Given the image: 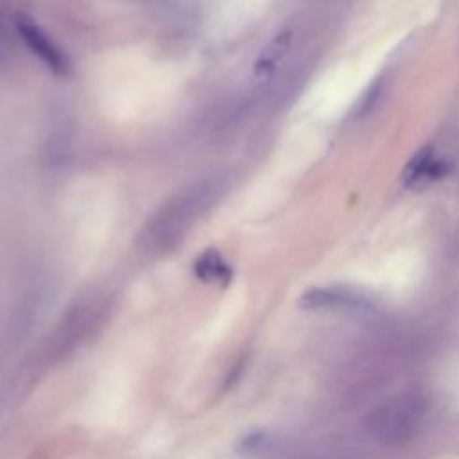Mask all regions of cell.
<instances>
[{"label": "cell", "instance_id": "7a4b0ae2", "mask_svg": "<svg viewBox=\"0 0 459 459\" xmlns=\"http://www.w3.org/2000/svg\"><path fill=\"white\" fill-rule=\"evenodd\" d=\"M215 195L217 185L213 181L197 183L195 186H190L188 190L176 195L161 208V212L149 226L151 240L160 247L174 244L176 238L183 235V231L190 226L192 219H195L206 206L213 203Z\"/></svg>", "mask_w": 459, "mask_h": 459}, {"label": "cell", "instance_id": "3957f363", "mask_svg": "<svg viewBox=\"0 0 459 459\" xmlns=\"http://www.w3.org/2000/svg\"><path fill=\"white\" fill-rule=\"evenodd\" d=\"M16 30L29 48V52L38 57L50 72L57 75H66L70 70L68 56L54 43V39L30 18L18 14L16 18Z\"/></svg>", "mask_w": 459, "mask_h": 459}, {"label": "cell", "instance_id": "6da1fadb", "mask_svg": "<svg viewBox=\"0 0 459 459\" xmlns=\"http://www.w3.org/2000/svg\"><path fill=\"white\" fill-rule=\"evenodd\" d=\"M429 400L421 393L391 396L373 407L366 418V430L384 446H398L411 441L425 425Z\"/></svg>", "mask_w": 459, "mask_h": 459}, {"label": "cell", "instance_id": "52a82bcc", "mask_svg": "<svg viewBox=\"0 0 459 459\" xmlns=\"http://www.w3.org/2000/svg\"><path fill=\"white\" fill-rule=\"evenodd\" d=\"M289 43H290V32L289 30H283V32L276 34L274 39H271V43L260 54V57L256 61V72L265 74V72L273 70L276 66V63L283 57L285 50L289 48Z\"/></svg>", "mask_w": 459, "mask_h": 459}, {"label": "cell", "instance_id": "277c9868", "mask_svg": "<svg viewBox=\"0 0 459 459\" xmlns=\"http://www.w3.org/2000/svg\"><path fill=\"white\" fill-rule=\"evenodd\" d=\"M448 165L430 147L420 149L403 170V183L411 190H423L446 176Z\"/></svg>", "mask_w": 459, "mask_h": 459}, {"label": "cell", "instance_id": "5b68a950", "mask_svg": "<svg viewBox=\"0 0 459 459\" xmlns=\"http://www.w3.org/2000/svg\"><path fill=\"white\" fill-rule=\"evenodd\" d=\"M368 299L353 290L339 287H312L299 296V307L305 310H333V308H362Z\"/></svg>", "mask_w": 459, "mask_h": 459}, {"label": "cell", "instance_id": "8992f818", "mask_svg": "<svg viewBox=\"0 0 459 459\" xmlns=\"http://www.w3.org/2000/svg\"><path fill=\"white\" fill-rule=\"evenodd\" d=\"M194 274L201 281L226 285L233 276V269L217 249H204L194 262Z\"/></svg>", "mask_w": 459, "mask_h": 459}]
</instances>
